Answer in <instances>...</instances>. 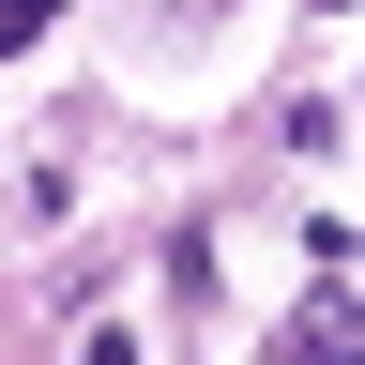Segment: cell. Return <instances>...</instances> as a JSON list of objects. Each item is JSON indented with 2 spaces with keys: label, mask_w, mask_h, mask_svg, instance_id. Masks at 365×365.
Returning <instances> with one entry per match:
<instances>
[{
  "label": "cell",
  "mask_w": 365,
  "mask_h": 365,
  "mask_svg": "<svg viewBox=\"0 0 365 365\" xmlns=\"http://www.w3.org/2000/svg\"><path fill=\"white\" fill-rule=\"evenodd\" d=\"M289 335H319V350H365V289H304V319Z\"/></svg>",
  "instance_id": "1"
},
{
  "label": "cell",
  "mask_w": 365,
  "mask_h": 365,
  "mask_svg": "<svg viewBox=\"0 0 365 365\" xmlns=\"http://www.w3.org/2000/svg\"><path fill=\"white\" fill-rule=\"evenodd\" d=\"M274 365H365V350H319V335H274Z\"/></svg>",
  "instance_id": "2"
},
{
  "label": "cell",
  "mask_w": 365,
  "mask_h": 365,
  "mask_svg": "<svg viewBox=\"0 0 365 365\" xmlns=\"http://www.w3.org/2000/svg\"><path fill=\"white\" fill-rule=\"evenodd\" d=\"M31 16H46V0H0V46H31Z\"/></svg>",
  "instance_id": "3"
},
{
  "label": "cell",
  "mask_w": 365,
  "mask_h": 365,
  "mask_svg": "<svg viewBox=\"0 0 365 365\" xmlns=\"http://www.w3.org/2000/svg\"><path fill=\"white\" fill-rule=\"evenodd\" d=\"M91 365H137V335H91Z\"/></svg>",
  "instance_id": "4"
},
{
  "label": "cell",
  "mask_w": 365,
  "mask_h": 365,
  "mask_svg": "<svg viewBox=\"0 0 365 365\" xmlns=\"http://www.w3.org/2000/svg\"><path fill=\"white\" fill-rule=\"evenodd\" d=\"M153 16H168V0H153ZM182 16H213V0H182Z\"/></svg>",
  "instance_id": "5"
}]
</instances>
